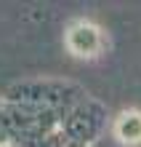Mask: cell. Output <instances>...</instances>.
I'll list each match as a JSON object with an SVG mask.
<instances>
[{
  "instance_id": "obj_1",
  "label": "cell",
  "mask_w": 141,
  "mask_h": 147,
  "mask_svg": "<svg viewBox=\"0 0 141 147\" xmlns=\"http://www.w3.org/2000/svg\"><path fill=\"white\" fill-rule=\"evenodd\" d=\"M67 48L75 56H96L104 48V35L93 22H72L67 30Z\"/></svg>"
},
{
  "instance_id": "obj_2",
  "label": "cell",
  "mask_w": 141,
  "mask_h": 147,
  "mask_svg": "<svg viewBox=\"0 0 141 147\" xmlns=\"http://www.w3.org/2000/svg\"><path fill=\"white\" fill-rule=\"evenodd\" d=\"M114 136L122 144H138L141 142V112L128 110L114 120Z\"/></svg>"
}]
</instances>
